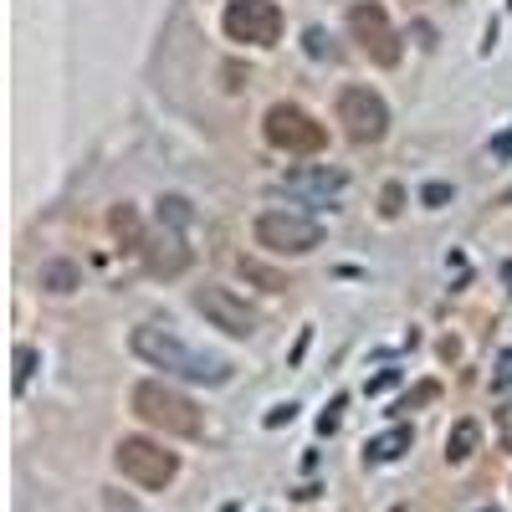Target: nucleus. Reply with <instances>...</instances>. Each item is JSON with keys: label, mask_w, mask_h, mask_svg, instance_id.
I'll return each instance as SVG.
<instances>
[{"label": "nucleus", "mask_w": 512, "mask_h": 512, "mask_svg": "<svg viewBox=\"0 0 512 512\" xmlns=\"http://www.w3.org/2000/svg\"><path fill=\"white\" fill-rule=\"evenodd\" d=\"M128 344H134V354H139L144 364H154V369H164V374H180V379H195V384H226V379H231V364H226L221 354L190 349L175 328L144 323V328H134V338H128Z\"/></svg>", "instance_id": "1"}, {"label": "nucleus", "mask_w": 512, "mask_h": 512, "mask_svg": "<svg viewBox=\"0 0 512 512\" xmlns=\"http://www.w3.org/2000/svg\"><path fill=\"white\" fill-rule=\"evenodd\" d=\"M134 415L139 420H149L154 431H164V436H200V405L190 400V395H180V390H169V384H159V379H139L134 384Z\"/></svg>", "instance_id": "2"}, {"label": "nucleus", "mask_w": 512, "mask_h": 512, "mask_svg": "<svg viewBox=\"0 0 512 512\" xmlns=\"http://www.w3.org/2000/svg\"><path fill=\"white\" fill-rule=\"evenodd\" d=\"M113 461H118V472H123L128 482H139V487H149V492L169 487V482H175V472H180L175 451H164V446L149 441V436H123V441L113 446Z\"/></svg>", "instance_id": "3"}, {"label": "nucleus", "mask_w": 512, "mask_h": 512, "mask_svg": "<svg viewBox=\"0 0 512 512\" xmlns=\"http://www.w3.org/2000/svg\"><path fill=\"white\" fill-rule=\"evenodd\" d=\"M262 134H267V144L282 149V154H318V149L328 144V128H323L313 113H303L297 103H272L267 118H262Z\"/></svg>", "instance_id": "4"}, {"label": "nucleus", "mask_w": 512, "mask_h": 512, "mask_svg": "<svg viewBox=\"0 0 512 512\" xmlns=\"http://www.w3.org/2000/svg\"><path fill=\"white\" fill-rule=\"evenodd\" d=\"M226 36L241 47H277L282 41V6L277 0H231L221 16Z\"/></svg>", "instance_id": "5"}, {"label": "nucleus", "mask_w": 512, "mask_h": 512, "mask_svg": "<svg viewBox=\"0 0 512 512\" xmlns=\"http://www.w3.org/2000/svg\"><path fill=\"white\" fill-rule=\"evenodd\" d=\"M256 241L277 256H303L323 241V226L313 216H297V210H262L256 216Z\"/></svg>", "instance_id": "6"}, {"label": "nucleus", "mask_w": 512, "mask_h": 512, "mask_svg": "<svg viewBox=\"0 0 512 512\" xmlns=\"http://www.w3.org/2000/svg\"><path fill=\"white\" fill-rule=\"evenodd\" d=\"M349 31H354V41L364 47L369 62H379V67L400 62V36H395V26H390V16H384L379 0H354L349 6Z\"/></svg>", "instance_id": "7"}, {"label": "nucleus", "mask_w": 512, "mask_h": 512, "mask_svg": "<svg viewBox=\"0 0 512 512\" xmlns=\"http://www.w3.org/2000/svg\"><path fill=\"white\" fill-rule=\"evenodd\" d=\"M338 123L354 144H379L384 128H390V108L374 88H344L338 93Z\"/></svg>", "instance_id": "8"}, {"label": "nucleus", "mask_w": 512, "mask_h": 512, "mask_svg": "<svg viewBox=\"0 0 512 512\" xmlns=\"http://www.w3.org/2000/svg\"><path fill=\"white\" fill-rule=\"evenodd\" d=\"M195 308L216 328H226L231 338H251L256 333V313L241 303L236 292H226V287H195Z\"/></svg>", "instance_id": "9"}, {"label": "nucleus", "mask_w": 512, "mask_h": 512, "mask_svg": "<svg viewBox=\"0 0 512 512\" xmlns=\"http://www.w3.org/2000/svg\"><path fill=\"white\" fill-rule=\"evenodd\" d=\"M287 190H292V195H338V190H344V175H338V169H328V164H318V169H292Z\"/></svg>", "instance_id": "10"}, {"label": "nucleus", "mask_w": 512, "mask_h": 512, "mask_svg": "<svg viewBox=\"0 0 512 512\" xmlns=\"http://www.w3.org/2000/svg\"><path fill=\"white\" fill-rule=\"evenodd\" d=\"M405 451H410V425H395V431H384V436H374V441L364 446L369 461H395V456H405Z\"/></svg>", "instance_id": "11"}, {"label": "nucleus", "mask_w": 512, "mask_h": 512, "mask_svg": "<svg viewBox=\"0 0 512 512\" xmlns=\"http://www.w3.org/2000/svg\"><path fill=\"white\" fill-rule=\"evenodd\" d=\"M477 441H482V425L477 420H456V431L446 436V456L451 461H466V456L477 451Z\"/></svg>", "instance_id": "12"}, {"label": "nucleus", "mask_w": 512, "mask_h": 512, "mask_svg": "<svg viewBox=\"0 0 512 512\" xmlns=\"http://www.w3.org/2000/svg\"><path fill=\"white\" fill-rule=\"evenodd\" d=\"M77 282H82V272L72 262H47V267H41V287H47V292H72Z\"/></svg>", "instance_id": "13"}, {"label": "nucleus", "mask_w": 512, "mask_h": 512, "mask_svg": "<svg viewBox=\"0 0 512 512\" xmlns=\"http://www.w3.org/2000/svg\"><path fill=\"white\" fill-rule=\"evenodd\" d=\"M113 231L128 236V251H144V236H139V216H134V205H118L113 210Z\"/></svg>", "instance_id": "14"}, {"label": "nucleus", "mask_w": 512, "mask_h": 512, "mask_svg": "<svg viewBox=\"0 0 512 512\" xmlns=\"http://www.w3.org/2000/svg\"><path fill=\"white\" fill-rule=\"evenodd\" d=\"M492 390H512V349H502L492 364Z\"/></svg>", "instance_id": "15"}, {"label": "nucleus", "mask_w": 512, "mask_h": 512, "mask_svg": "<svg viewBox=\"0 0 512 512\" xmlns=\"http://www.w3.org/2000/svg\"><path fill=\"white\" fill-rule=\"evenodd\" d=\"M241 272H246V277H256V282H262L267 292H282V287H287V282H282L277 272H267V267H256V262H241Z\"/></svg>", "instance_id": "16"}, {"label": "nucleus", "mask_w": 512, "mask_h": 512, "mask_svg": "<svg viewBox=\"0 0 512 512\" xmlns=\"http://www.w3.org/2000/svg\"><path fill=\"white\" fill-rule=\"evenodd\" d=\"M31 369H36V349H16V390H26V379H31Z\"/></svg>", "instance_id": "17"}, {"label": "nucleus", "mask_w": 512, "mask_h": 512, "mask_svg": "<svg viewBox=\"0 0 512 512\" xmlns=\"http://www.w3.org/2000/svg\"><path fill=\"white\" fill-rule=\"evenodd\" d=\"M497 441H502V446L512 451V400H507V405L497 410Z\"/></svg>", "instance_id": "18"}, {"label": "nucleus", "mask_w": 512, "mask_h": 512, "mask_svg": "<svg viewBox=\"0 0 512 512\" xmlns=\"http://www.w3.org/2000/svg\"><path fill=\"white\" fill-rule=\"evenodd\" d=\"M436 395H441L436 384H420L415 395H405V400H400V410H415V405H425V400H436Z\"/></svg>", "instance_id": "19"}, {"label": "nucleus", "mask_w": 512, "mask_h": 512, "mask_svg": "<svg viewBox=\"0 0 512 512\" xmlns=\"http://www.w3.org/2000/svg\"><path fill=\"white\" fill-rule=\"evenodd\" d=\"M400 200H405V190L390 185V190H384V205H379V210H384V216H400Z\"/></svg>", "instance_id": "20"}, {"label": "nucleus", "mask_w": 512, "mask_h": 512, "mask_svg": "<svg viewBox=\"0 0 512 512\" xmlns=\"http://www.w3.org/2000/svg\"><path fill=\"white\" fill-rule=\"evenodd\" d=\"M420 200H425V205H446V200H451V185H425Z\"/></svg>", "instance_id": "21"}, {"label": "nucleus", "mask_w": 512, "mask_h": 512, "mask_svg": "<svg viewBox=\"0 0 512 512\" xmlns=\"http://www.w3.org/2000/svg\"><path fill=\"white\" fill-rule=\"evenodd\" d=\"M492 159H512V128L492 139Z\"/></svg>", "instance_id": "22"}, {"label": "nucleus", "mask_w": 512, "mask_h": 512, "mask_svg": "<svg viewBox=\"0 0 512 512\" xmlns=\"http://www.w3.org/2000/svg\"><path fill=\"white\" fill-rule=\"evenodd\" d=\"M390 384H395V369H384L379 379H369V395H379V390H390Z\"/></svg>", "instance_id": "23"}, {"label": "nucleus", "mask_w": 512, "mask_h": 512, "mask_svg": "<svg viewBox=\"0 0 512 512\" xmlns=\"http://www.w3.org/2000/svg\"><path fill=\"white\" fill-rule=\"evenodd\" d=\"M108 507L113 512H134V502H128V497H108Z\"/></svg>", "instance_id": "24"}, {"label": "nucleus", "mask_w": 512, "mask_h": 512, "mask_svg": "<svg viewBox=\"0 0 512 512\" xmlns=\"http://www.w3.org/2000/svg\"><path fill=\"white\" fill-rule=\"evenodd\" d=\"M482 512H497V507H482Z\"/></svg>", "instance_id": "25"}]
</instances>
